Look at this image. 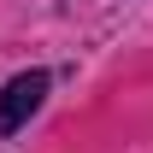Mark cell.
I'll list each match as a JSON object with an SVG mask.
<instances>
[{
	"instance_id": "cell-1",
	"label": "cell",
	"mask_w": 153,
	"mask_h": 153,
	"mask_svg": "<svg viewBox=\"0 0 153 153\" xmlns=\"http://www.w3.org/2000/svg\"><path fill=\"white\" fill-rule=\"evenodd\" d=\"M41 100H47V71H24V76H12V82L0 88V135L24 130V124L36 118Z\"/></svg>"
}]
</instances>
